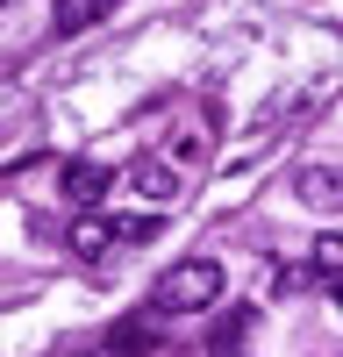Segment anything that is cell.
I'll return each mask as SVG.
<instances>
[{"instance_id":"11","label":"cell","mask_w":343,"mask_h":357,"mask_svg":"<svg viewBox=\"0 0 343 357\" xmlns=\"http://www.w3.org/2000/svg\"><path fill=\"white\" fill-rule=\"evenodd\" d=\"M314 279H322L314 264H279V272H272V286H279V293H300V286H314Z\"/></svg>"},{"instance_id":"2","label":"cell","mask_w":343,"mask_h":357,"mask_svg":"<svg viewBox=\"0 0 343 357\" xmlns=\"http://www.w3.org/2000/svg\"><path fill=\"white\" fill-rule=\"evenodd\" d=\"M57 186H65V200H72V207H93V200L114 186V165H93V158H79V165H65V178H57Z\"/></svg>"},{"instance_id":"6","label":"cell","mask_w":343,"mask_h":357,"mask_svg":"<svg viewBox=\"0 0 343 357\" xmlns=\"http://www.w3.org/2000/svg\"><path fill=\"white\" fill-rule=\"evenodd\" d=\"M294 186H300V200H307V207H336V200H343V172H322V165H307V172L294 178Z\"/></svg>"},{"instance_id":"1","label":"cell","mask_w":343,"mask_h":357,"mask_svg":"<svg viewBox=\"0 0 343 357\" xmlns=\"http://www.w3.org/2000/svg\"><path fill=\"white\" fill-rule=\"evenodd\" d=\"M222 301V264L215 257H186L158 279V314H200Z\"/></svg>"},{"instance_id":"4","label":"cell","mask_w":343,"mask_h":357,"mask_svg":"<svg viewBox=\"0 0 343 357\" xmlns=\"http://www.w3.org/2000/svg\"><path fill=\"white\" fill-rule=\"evenodd\" d=\"M65 243H72V257H107L122 236H114V222H107V215H79V222L65 229Z\"/></svg>"},{"instance_id":"10","label":"cell","mask_w":343,"mask_h":357,"mask_svg":"<svg viewBox=\"0 0 343 357\" xmlns=\"http://www.w3.org/2000/svg\"><path fill=\"white\" fill-rule=\"evenodd\" d=\"M114 236H122V243H151V236H158V215H114Z\"/></svg>"},{"instance_id":"8","label":"cell","mask_w":343,"mask_h":357,"mask_svg":"<svg viewBox=\"0 0 343 357\" xmlns=\"http://www.w3.org/2000/svg\"><path fill=\"white\" fill-rule=\"evenodd\" d=\"M151 343H158V336H151V321H122V329L107 336V350H114V357H143Z\"/></svg>"},{"instance_id":"9","label":"cell","mask_w":343,"mask_h":357,"mask_svg":"<svg viewBox=\"0 0 343 357\" xmlns=\"http://www.w3.org/2000/svg\"><path fill=\"white\" fill-rule=\"evenodd\" d=\"M250 336V307H236V314H222L215 321V357H236V343Z\"/></svg>"},{"instance_id":"3","label":"cell","mask_w":343,"mask_h":357,"mask_svg":"<svg viewBox=\"0 0 343 357\" xmlns=\"http://www.w3.org/2000/svg\"><path fill=\"white\" fill-rule=\"evenodd\" d=\"M129 186L151 200V207H165V200H179V172H172L165 158H136L129 165Z\"/></svg>"},{"instance_id":"5","label":"cell","mask_w":343,"mask_h":357,"mask_svg":"<svg viewBox=\"0 0 343 357\" xmlns=\"http://www.w3.org/2000/svg\"><path fill=\"white\" fill-rule=\"evenodd\" d=\"M114 15V0H50V29L57 36H79V29H93Z\"/></svg>"},{"instance_id":"7","label":"cell","mask_w":343,"mask_h":357,"mask_svg":"<svg viewBox=\"0 0 343 357\" xmlns=\"http://www.w3.org/2000/svg\"><path fill=\"white\" fill-rule=\"evenodd\" d=\"M314 272H322V279H343V229H329V236H314Z\"/></svg>"},{"instance_id":"12","label":"cell","mask_w":343,"mask_h":357,"mask_svg":"<svg viewBox=\"0 0 343 357\" xmlns=\"http://www.w3.org/2000/svg\"><path fill=\"white\" fill-rule=\"evenodd\" d=\"M329 293H336V314H343V279H329Z\"/></svg>"}]
</instances>
